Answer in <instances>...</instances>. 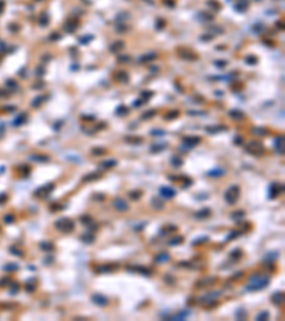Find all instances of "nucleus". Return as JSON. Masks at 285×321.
Wrapping results in <instances>:
<instances>
[{
    "mask_svg": "<svg viewBox=\"0 0 285 321\" xmlns=\"http://www.w3.org/2000/svg\"><path fill=\"white\" fill-rule=\"evenodd\" d=\"M269 283V277H264L261 274L255 273L250 278V284L247 285V291H260V290L265 288Z\"/></svg>",
    "mask_w": 285,
    "mask_h": 321,
    "instance_id": "nucleus-1",
    "label": "nucleus"
},
{
    "mask_svg": "<svg viewBox=\"0 0 285 321\" xmlns=\"http://www.w3.org/2000/svg\"><path fill=\"white\" fill-rule=\"evenodd\" d=\"M54 227H56L57 230L63 231V233H70L74 228V221L71 218H69V217H63V218L57 220L56 223H54Z\"/></svg>",
    "mask_w": 285,
    "mask_h": 321,
    "instance_id": "nucleus-2",
    "label": "nucleus"
},
{
    "mask_svg": "<svg viewBox=\"0 0 285 321\" xmlns=\"http://www.w3.org/2000/svg\"><path fill=\"white\" fill-rule=\"evenodd\" d=\"M238 197H240V187L238 185H231L227 191L224 193V200L227 201L228 204L237 203Z\"/></svg>",
    "mask_w": 285,
    "mask_h": 321,
    "instance_id": "nucleus-3",
    "label": "nucleus"
},
{
    "mask_svg": "<svg viewBox=\"0 0 285 321\" xmlns=\"http://www.w3.org/2000/svg\"><path fill=\"white\" fill-rule=\"evenodd\" d=\"M113 206L114 209L117 210V211H120V213H124V211H128L130 209V206L127 204V201L121 199V197H115L113 200Z\"/></svg>",
    "mask_w": 285,
    "mask_h": 321,
    "instance_id": "nucleus-4",
    "label": "nucleus"
},
{
    "mask_svg": "<svg viewBox=\"0 0 285 321\" xmlns=\"http://www.w3.org/2000/svg\"><path fill=\"white\" fill-rule=\"evenodd\" d=\"M175 194H177V191L174 190V188H171V187H161L160 188V196L163 197V199H165V200H170V199H174L175 197Z\"/></svg>",
    "mask_w": 285,
    "mask_h": 321,
    "instance_id": "nucleus-5",
    "label": "nucleus"
},
{
    "mask_svg": "<svg viewBox=\"0 0 285 321\" xmlns=\"http://www.w3.org/2000/svg\"><path fill=\"white\" fill-rule=\"evenodd\" d=\"M54 190V184L53 183H49V184H46V185H43L41 188H39L37 191L34 193L37 197H46L47 194H50V193Z\"/></svg>",
    "mask_w": 285,
    "mask_h": 321,
    "instance_id": "nucleus-6",
    "label": "nucleus"
},
{
    "mask_svg": "<svg viewBox=\"0 0 285 321\" xmlns=\"http://www.w3.org/2000/svg\"><path fill=\"white\" fill-rule=\"evenodd\" d=\"M91 301L94 303V304L100 305V307H106L108 304V298L106 296H103V294H93L91 296Z\"/></svg>",
    "mask_w": 285,
    "mask_h": 321,
    "instance_id": "nucleus-7",
    "label": "nucleus"
},
{
    "mask_svg": "<svg viewBox=\"0 0 285 321\" xmlns=\"http://www.w3.org/2000/svg\"><path fill=\"white\" fill-rule=\"evenodd\" d=\"M281 191H282V184H279V183H272L268 188V193H269V197H271V199H275Z\"/></svg>",
    "mask_w": 285,
    "mask_h": 321,
    "instance_id": "nucleus-8",
    "label": "nucleus"
},
{
    "mask_svg": "<svg viewBox=\"0 0 285 321\" xmlns=\"http://www.w3.org/2000/svg\"><path fill=\"white\" fill-rule=\"evenodd\" d=\"M191 315V311L190 310H184V311H180V313H177L175 315H171V317H168V320L170 321H183V320H185L187 317H190Z\"/></svg>",
    "mask_w": 285,
    "mask_h": 321,
    "instance_id": "nucleus-9",
    "label": "nucleus"
},
{
    "mask_svg": "<svg viewBox=\"0 0 285 321\" xmlns=\"http://www.w3.org/2000/svg\"><path fill=\"white\" fill-rule=\"evenodd\" d=\"M215 281H217L215 277H205V278H203V280L197 281V287H208V285L214 284Z\"/></svg>",
    "mask_w": 285,
    "mask_h": 321,
    "instance_id": "nucleus-10",
    "label": "nucleus"
},
{
    "mask_svg": "<svg viewBox=\"0 0 285 321\" xmlns=\"http://www.w3.org/2000/svg\"><path fill=\"white\" fill-rule=\"evenodd\" d=\"M170 254L168 253H165V251H161L158 256H155V263H158V264H163V263H165V261H170Z\"/></svg>",
    "mask_w": 285,
    "mask_h": 321,
    "instance_id": "nucleus-11",
    "label": "nucleus"
},
{
    "mask_svg": "<svg viewBox=\"0 0 285 321\" xmlns=\"http://www.w3.org/2000/svg\"><path fill=\"white\" fill-rule=\"evenodd\" d=\"M282 300H284V293H274L272 297H271V301L275 305H281L282 304Z\"/></svg>",
    "mask_w": 285,
    "mask_h": 321,
    "instance_id": "nucleus-12",
    "label": "nucleus"
},
{
    "mask_svg": "<svg viewBox=\"0 0 285 321\" xmlns=\"http://www.w3.org/2000/svg\"><path fill=\"white\" fill-rule=\"evenodd\" d=\"M211 216V210L210 209H203V210H200V211H197L196 213V218H201V220H204V218H207V217H210Z\"/></svg>",
    "mask_w": 285,
    "mask_h": 321,
    "instance_id": "nucleus-13",
    "label": "nucleus"
},
{
    "mask_svg": "<svg viewBox=\"0 0 285 321\" xmlns=\"http://www.w3.org/2000/svg\"><path fill=\"white\" fill-rule=\"evenodd\" d=\"M40 249L43 250V251H46V253H50V251H53V250H54V246H53L51 243H49V241H41V243H40Z\"/></svg>",
    "mask_w": 285,
    "mask_h": 321,
    "instance_id": "nucleus-14",
    "label": "nucleus"
},
{
    "mask_svg": "<svg viewBox=\"0 0 285 321\" xmlns=\"http://www.w3.org/2000/svg\"><path fill=\"white\" fill-rule=\"evenodd\" d=\"M128 196L131 197V200H140L141 199V196H143V191L141 190H133V191L128 193Z\"/></svg>",
    "mask_w": 285,
    "mask_h": 321,
    "instance_id": "nucleus-15",
    "label": "nucleus"
},
{
    "mask_svg": "<svg viewBox=\"0 0 285 321\" xmlns=\"http://www.w3.org/2000/svg\"><path fill=\"white\" fill-rule=\"evenodd\" d=\"M224 174H225V171L222 169H214L211 171H208V176H211V177H221V176H224Z\"/></svg>",
    "mask_w": 285,
    "mask_h": 321,
    "instance_id": "nucleus-16",
    "label": "nucleus"
},
{
    "mask_svg": "<svg viewBox=\"0 0 285 321\" xmlns=\"http://www.w3.org/2000/svg\"><path fill=\"white\" fill-rule=\"evenodd\" d=\"M128 270H136V271L146 274V275H150V274H151V270H150V268H144V267H128Z\"/></svg>",
    "mask_w": 285,
    "mask_h": 321,
    "instance_id": "nucleus-17",
    "label": "nucleus"
},
{
    "mask_svg": "<svg viewBox=\"0 0 285 321\" xmlns=\"http://www.w3.org/2000/svg\"><path fill=\"white\" fill-rule=\"evenodd\" d=\"M245 317H247V313H245L244 308H238L235 311V318L237 320H245Z\"/></svg>",
    "mask_w": 285,
    "mask_h": 321,
    "instance_id": "nucleus-18",
    "label": "nucleus"
},
{
    "mask_svg": "<svg viewBox=\"0 0 285 321\" xmlns=\"http://www.w3.org/2000/svg\"><path fill=\"white\" fill-rule=\"evenodd\" d=\"M269 318V313L268 311H261L258 315H257V318L255 320L257 321H264V320H268Z\"/></svg>",
    "mask_w": 285,
    "mask_h": 321,
    "instance_id": "nucleus-19",
    "label": "nucleus"
},
{
    "mask_svg": "<svg viewBox=\"0 0 285 321\" xmlns=\"http://www.w3.org/2000/svg\"><path fill=\"white\" fill-rule=\"evenodd\" d=\"M151 204H153V207H154V209H157V210H161L163 209V201H160L158 200V199H153V200H151Z\"/></svg>",
    "mask_w": 285,
    "mask_h": 321,
    "instance_id": "nucleus-20",
    "label": "nucleus"
},
{
    "mask_svg": "<svg viewBox=\"0 0 285 321\" xmlns=\"http://www.w3.org/2000/svg\"><path fill=\"white\" fill-rule=\"evenodd\" d=\"M101 177V174H97V173H93V174H89V176H84V181H91V180H97V178H100Z\"/></svg>",
    "mask_w": 285,
    "mask_h": 321,
    "instance_id": "nucleus-21",
    "label": "nucleus"
},
{
    "mask_svg": "<svg viewBox=\"0 0 285 321\" xmlns=\"http://www.w3.org/2000/svg\"><path fill=\"white\" fill-rule=\"evenodd\" d=\"M231 217H232V218H235V220H240V218H242V217H245V211H242V210H238V211H234V213L231 214Z\"/></svg>",
    "mask_w": 285,
    "mask_h": 321,
    "instance_id": "nucleus-22",
    "label": "nucleus"
},
{
    "mask_svg": "<svg viewBox=\"0 0 285 321\" xmlns=\"http://www.w3.org/2000/svg\"><path fill=\"white\" fill-rule=\"evenodd\" d=\"M242 257V251L240 249L237 250H232V253H231V258H234V260H238V258H241Z\"/></svg>",
    "mask_w": 285,
    "mask_h": 321,
    "instance_id": "nucleus-23",
    "label": "nucleus"
},
{
    "mask_svg": "<svg viewBox=\"0 0 285 321\" xmlns=\"http://www.w3.org/2000/svg\"><path fill=\"white\" fill-rule=\"evenodd\" d=\"M181 243H183V237H174V238H171V240L168 241L170 246H178Z\"/></svg>",
    "mask_w": 285,
    "mask_h": 321,
    "instance_id": "nucleus-24",
    "label": "nucleus"
},
{
    "mask_svg": "<svg viewBox=\"0 0 285 321\" xmlns=\"http://www.w3.org/2000/svg\"><path fill=\"white\" fill-rule=\"evenodd\" d=\"M82 240L84 241V243H89V244H91L93 241H94V235L93 234H84V235H82Z\"/></svg>",
    "mask_w": 285,
    "mask_h": 321,
    "instance_id": "nucleus-25",
    "label": "nucleus"
},
{
    "mask_svg": "<svg viewBox=\"0 0 285 321\" xmlns=\"http://www.w3.org/2000/svg\"><path fill=\"white\" fill-rule=\"evenodd\" d=\"M115 164H117V161L115 160H108V161H104L101 166H103L104 169H111V167H114Z\"/></svg>",
    "mask_w": 285,
    "mask_h": 321,
    "instance_id": "nucleus-26",
    "label": "nucleus"
},
{
    "mask_svg": "<svg viewBox=\"0 0 285 321\" xmlns=\"http://www.w3.org/2000/svg\"><path fill=\"white\" fill-rule=\"evenodd\" d=\"M32 159H36V161H43V163L50 160L49 156H32Z\"/></svg>",
    "mask_w": 285,
    "mask_h": 321,
    "instance_id": "nucleus-27",
    "label": "nucleus"
},
{
    "mask_svg": "<svg viewBox=\"0 0 285 321\" xmlns=\"http://www.w3.org/2000/svg\"><path fill=\"white\" fill-rule=\"evenodd\" d=\"M153 59H155V54H154V53H150V54L143 56L140 60H141V62H148V60H153Z\"/></svg>",
    "mask_w": 285,
    "mask_h": 321,
    "instance_id": "nucleus-28",
    "label": "nucleus"
},
{
    "mask_svg": "<svg viewBox=\"0 0 285 321\" xmlns=\"http://www.w3.org/2000/svg\"><path fill=\"white\" fill-rule=\"evenodd\" d=\"M82 223H84V224H91L93 220H91V217L90 216H83L82 217Z\"/></svg>",
    "mask_w": 285,
    "mask_h": 321,
    "instance_id": "nucleus-29",
    "label": "nucleus"
},
{
    "mask_svg": "<svg viewBox=\"0 0 285 321\" xmlns=\"http://www.w3.org/2000/svg\"><path fill=\"white\" fill-rule=\"evenodd\" d=\"M171 163H172V164H174V166H177V167H180V166H181V164H183V161L180 160V159H177V157H172V159H171Z\"/></svg>",
    "mask_w": 285,
    "mask_h": 321,
    "instance_id": "nucleus-30",
    "label": "nucleus"
},
{
    "mask_svg": "<svg viewBox=\"0 0 285 321\" xmlns=\"http://www.w3.org/2000/svg\"><path fill=\"white\" fill-rule=\"evenodd\" d=\"M208 240V237H201V238H197V241H193V246H197V244H201L204 241Z\"/></svg>",
    "mask_w": 285,
    "mask_h": 321,
    "instance_id": "nucleus-31",
    "label": "nucleus"
},
{
    "mask_svg": "<svg viewBox=\"0 0 285 321\" xmlns=\"http://www.w3.org/2000/svg\"><path fill=\"white\" fill-rule=\"evenodd\" d=\"M167 230H164V233H168V231H175L177 230V225H168V227H164Z\"/></svg>",
    "mask_w": 285,
    "mask_h": 321,
    "instance_id": "nucleus-32",
    "label": "nucleus"
},
{
    "mask_svg": "<svg viewBox=\"0 0 285 321\" xmlns=\"http://www.w3.org/2000/svg\"><path fill=\"white\" fill-rule=\"evenodd\" d=\"M231 116L235 117V119H242V117H244V116H241V113L240 112H231Z\"/></svg>",
    "mask_w": 285,
    "mask_h": 321,
    "instance_id": "nucleus-33",
    "label": "nucleus"
},
{
    "mask_svg": "<svg viewBox=\"0 0 285 321\" xmlns=\"http://www.w3.org/2000/svg\"><path fill=\"white\" fill-rule=\"evenodd\" d=\"M123 47V43L120 41V43H115L114 44V47H111V51H117V49H121Z\"/></svg>",
    "mask_w": 285,
    "mask_h": 321,
    "instance_id": "nucleus-34",
    "label": "nucleus"
},
{
    "mask_svg": "<svg viewBox=\"0 0 285 321\" xmlns=\"http://www.w3.org/2000/svg\"><path fill=\"white\" fill-rule=\"evenodd\" d=\"M238 235H240V233H238V231H234V233H231V234H229V235L227 237V241H229L231 238H232V237L235 238V237H238Z\"/></svg>",
    "mask_w": 285,
    "mask_h": 321,
    "instance_id": "nucleus-35",
    "label": "nucleus"
},
{
    "mask_svg": "<svg viewBox=\"0 0 285 321\" xmlns=\"http://www.w3.org/2000/svg\"><path fill=\"white\" fill-rule=\"evenodd\" d=\"M56 207H51V211H58V210H61V209H64V206H60V204H54Z\"/></svg>",
    "mask_w": 285,
    "mask_h": 321,
    "instance_id": "nucleus-36",
    "label": "nucleus"
},
{
    "mask_svg": "<svg viewBox=\"0 0 285 321\" xmlns=\"http://www.w3.org/2000/svg\"><path fill=\"white\" fill-rule=\"evenodd\" d=\"M155 114V112H148V113H146V116H144V119H150V117H153Z\"/></svg>",
    "mask_w": 285,
    "mask_h": 321,
    "instance_id": "nucleus-37",
    "label": "nucleus"
},
{
    "mask_svg": "<svg viewBox=\"0 0 285 321\" xmlns=\"http://www.w3.org/2000/svg\"><path fill=\"white\" fill-rule=\"evenodd\" d=\"M14 218H13V216H7V217H4V221H7V223H12Z\"/></svg>",
    "mask_w": 285,
    "mask_h": 321,
    "instance_id": "nucleus-38",
    "label": "nucleus"
},
{
    "mask_svg": "<svg viewBox=\"0 0 285 321\" xmlns=\"http://www.w3.org/2000/svg\"><path fill=\"white\" fill-rule=\"evenodd\" d=\"M26 288H27V291H34V288H36V287H34L33 284H27V287H26Z\"/></svg>",
    "mask_w": 285,
    "mask_h": 321,
    "instance_id": "nucleus-39",
    "label": "nucleus"
},
{
    "mask_svg": "<svg viewBox=\"0 0 285 321\" xmlns=\"http://www.w3.org/2000/svg\"><path fill=\"white\" fill-rule=\"evenodd\" d=\"M12 253H13V254H17V256H23V254H22L19 250H16V249H12Z\"/></svg>",
    "mask_w": 285,
    "mask_h": 321,
    "instance_id": "nucleus-40",
    "label": "nucleus"
},
{
    "mask_svg": "<svg viewBox=\"0 0 285 321\" xmlns=\"http://www.w3.org/2000/svg\"><path fill=\"white\" fill-rule=\"evenodd\" d=\"M53 261H54V258H53V257H51V258H46V264H51V263H53Z\"/></svg>",
    "mask_w": 285,
    "mask_h": 321,
    "instance_id": "nucleus-41",
    "label": "nucleus"
},
{
    "mask_svg": "<svg viewBox=\"0 0 285 321\" xmlns=\"http://www.w3.org/2000/svg\"><path fill=\"white\" fill-rule=\"evenodd\" d=\"M164 280H167V281H170V283H172V277H170V275H165V277H164Z\"/></svg>",
    "mask_w": 285,
    "mask_h": 321,
    "instance_id": "nucleus-42",
    "label": "nucleus"
},
{
    "mask_svg": "<svg viewBox=\"0 0 285 321\" xmlns=\"http://www.w3.org/2000/svg\"><path fill=\"white\" fill-rule=\"evenodd\" d=\"M247 62H248V63H255L257 59H247Z\"/></svg>",
    "mask_w": 285,
    "mask_h": 321,
    "instance_id": "nucleus-43",
    "label": "nucleus"
}]
</instances>
